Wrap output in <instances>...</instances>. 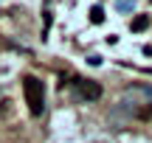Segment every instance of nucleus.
<instances>
[{"mask_svg": "<svg viewBox=\"0 0 152 143\" xmlns=\"http://www.w3.org/2000/svg\"><path fill=\"white\" fill-rule=\"evenodd\" d=\"M115 112L127 118H135V121H149L152 118V87L149 84H132L127 93L118 95L115 101Z\"/></svg>", "mask_w": 152, "mask_h": 143, "instance_id": "nucleus-1", "label": "nucleus"}, {"mask_svg": "<svg viewBox=\"0 0 152 143\" xmlns=\"http://www.w3.org/2000/svg\"><path fill=\"white\" fill-rule=\"evenodd\" d=\"M23 93H26L28 112H31L34 118H39L45 112V84L39 82L37 76H26L23 79Z\"/></svg>", "mask_w": 152, "mask_h": 143, "instance_id": "nucleus-2", "label": "nucleus"}, {"mask_svg": "<svg viewBox=\"0 0 152 143\" xmlns=\"http://www.w3.org/2000/svg\"><path fill=\"white\" fill-rule=\"evenodd\" d=\"M73 93L82 101H99L102 98V84L90 82V79H73Z\"/></svg>", "mask_w": 152, "mask_h": 143, "instance_id": "nucleus-3", "label": "nucleus"}, {"mask_svg": "<svg viewBox=\"0 0 152 143\" xmlns=\"http://www.w3.org/2000/svg\"><path fill=\"white\" fill-rule=\"evenodd\" d=\"M144 28H149V17L147 14H141V17L132 20V31H144Z\"/></svg>", "mask_w": 152, "mask_h": 143, "instance_id": "nucleus-4", "label": "nucleus"}, {"mask_svg": "<svg viewBox=\"0 0 152 143\" xmlns=\"http://www.w3.org/2000/svg\"><path fill=\"white\" fill-rule=\"evenodd\" d=\"M90 20H93V22H102V20H104L102 6H93V9H90Z\"/></svg>", "mask_w": 152, "mask_h": 143, "instance_id": "nucleus-5", "label": "nucleus"}, {"mask_svg": "<svg viewBox=\"0 0 152 143\" xmlns=\"http://www.w3.org/2000/svg\"><path fill=\"white\" fill-rule=\"evenodd\" d=\"M132 0H118V11H132Z\"/></svg>", "mask_w": 152, "mask_h": 143, "instance_id": "nucleus-6", "label": "nucleus"}]
</instances>
